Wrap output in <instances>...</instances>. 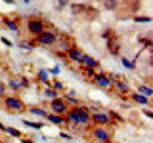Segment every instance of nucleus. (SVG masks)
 Listing matches in <instances>:
<instances>
[{
  "instance_id": "f8f14e48",
  "label": "nucleus",
  "mask_w": 153,
  "mask_h": 143,
  "mask_svg": "<svg viewBox=\"0 0 153 143\" xmlns=\"http://www.w3.org/2000/svg\"><path fill=\"white\" fill-rule=\"evenodd\" d=\"M107 52L111 55H119V54H121V42H119L117 36H113V38L107 40Z\"/></svg>"
},
{
  "instance_id": "37998d69",
  "label": "nucleus",
  "mask_w": 153,
  "mask_h": 143,
  "mask_svg": "<svg viewBox=\"0 0 153 143\" xmlns=\"http://www.w3.org/2000/svg\"><path fill=\"white\" fill-rule=\"evenodd\" d=\"M4 2H6V4H13V2H16V0H4Z\"/></svg>"
},
{
  "instance_id": "f704fd0d",
  "label": "nucleus",
  "mask_w": 153,
  "mask_h": 143,
  "mask_svg": "<svg viewBox=\"0 0 153 143\" xmlns=\"http://www.w3.org/2000/svg\"><path fill=\"white\" fill-rule=\"evenodd\" d=\"M102 36L105 38V40H109V38H113L115 35H113V31H111V29H107V31H105V32H103V35H102Z\"/></svg>"
},
{
  "instance_id": "a19ab883",
  "label": "nucleus",
  "mask_w": 153,
  "mask_h": 143,
  "mask_svg": "<svg viewBox=\"0 0 153 143\" xmlns=\"http://www.w3.org/2000/svg\"><path fill=\"white\" fill-rule=\"evenodd\" d=\"M19 139H21L23 143H35V141H31V139H25V137H23V136H21V137H19Z\"/></svg>"
},
{
  "instance_id": "ea45409f",
  "label": "nucleus",
  "mask_w": 153,
  "mask_h": 143,
  "mask_svg": "<svg viewBox=\"0 0 153 143\" xmlns=\"http://www.w3.org/2000/svg\"><path fill=\"white\" fill-rule=\"evenodd\" d=\"M143 114H146V116H147V118H153V113L149 111V109H146V111H143Z\"/></svg>"
},
{
  "instance_id": "e433bc0d",
  "label": "nucleus",
  "mask_w": 153,
  "mask_h": 143,
  "mask_svg": "<svg viewBox=\"0 0 153 143\" xmlns=\"http://www.w3.org/2000/svg\"><path fill=\"white\" fill-rule=\"evenodd\" d=\"M59 137H61V139H65V141L73 139V137H71V133H67V132H61V133H59Z\"/></svg>"
},
{
  "instance_id": "412c9836",
  "label": "nucleus",
  "mask_w": 153,
  "mask_h": 143,
  "mask_svg": "<svg viewBox=\"0 0 153 143\" xmlns=\"http://www.w3.org/2000/svg\"><path fill=\"white\" fill-rule=\"evenodd\" d=\"M82 15H84L86 19H96V17L100 15V12H98L96 8H90V6H86V10H84V13H82Z\"/></svg>"
},
{
  "instance_id": "9b49d317",
  "label": "nucleus",
  "mask_w": 153,
  "mask_h": 143,
  "mask_svg": "<svg viewBox=\"0 0 153 143\" xmlns=\"http://www.w3.org/2000/svg\"><path fill=\"white\" fill-rule=\"evenodd\" d=\"M111 88H113V90H117L119 94H124V95H126V94H130V86H128V82H126V80H123L121 76H117V78L113 80Z\"/></svg>"
},
{
  "instance_id": "bb28decb",
  "label": "nucleus",
  "mask_w": 153,
  "mask_h": 143,
  "mask_svg": "<svg viewBox=\"0 0 153 143\" xmlns=\"http://www.w3.org/2000/svg\"><path fill=\"white\" fill-rule=\"evenodd\" d=\"M132 21H136V23H151V17L149 15H134Z\"/></svg>"
},
{
  "instance_id": "5701e85b",
  "label": "nucleus",
  "mask_w": 153,
  "mask_h": 143,
  "mask_svg": "<svg viewBox=\"0 0 153 143\" xmlns=\"http://www.w3.org/2000/svg\"><path fill=\"white\" fill-rule=\"evenodd\" d=\"M38 80H40L42 84H50V73H48V71H38Z\"/></svg>"
},
{
  "instance_id": "39448f33",
  "label": "nucleus",
  "mask_w": 153,
  "mask_h": 143,
  "mask_svg": "<svg viewBox=\"0 0 153 143\" xmlns=\"http://www.w3.org/2000/svg\"><path fill=\"white\" fill-rule=\"evenodd\" d=\"M46 29V23L42 21V19H38V17H31L27 21V32L31 36H36L38 32H42Z\"/></svg>"
},
{
  "instance_id": "c9c22d12",
  "label": "nucleus",
  "mask_w": 153,
  "mask_h": 143,
  "mask_svg": "<svg viewBox=\"0 0 153 143\" xmlns=\"http://www.w3.org/2000/svg\"><path fill=\"white\" fill-rule=\"evenodd\" d=\"M4 95H6V84H4V82H0V99H2Z\"/></svg>"
},
{
  "instance_id": "473e14b6",
  "label": "nucleus",
  "mask_w": 153,
  "mask_h": 143,
  "mask_svg": "<svg viewBox=\"0 0 153 143\" xmlns=\"http://www.w3.org/2000/svg\"><path fill=\"white\" fill-rule=\"evenodd\" d=\"M88 111H90V113L102 111V105H100V103H92V105H88Z\"/></svg>"
},
{
  "instance_id": "6e6552de",
  "label": "nucleus",
  "mask_w": 153,
  "mask_h": 143,
  "mask_svg": "<svg viewBox=\"0 0 153 143\" xmlns=\"http://www.w3.org/2000/svg\"><path fill=\"white\" fill-rule=\"evenodd\" d=\"M92 80H94V84L98 86V88L111 90V84H113V80H111V76H109L107 73H96Z\"/></svg>"
},
{
  "instance_id": "f3484780",
  "label": "nucleus",
  "mask_w": 153,
  "mask_h": 143,
  "mask_svg": "<svg viewBox=\"0 0 153 143\" xmlns=\"http://www.w3.org/2000/svg\"><path fill=\"white\" fill-rule=\"evenodd\" d=\"M84 10H86V4H71V13H73L75 17L82 15Z\"/></svg>"
},
{
  "instance_id": "58836bf2",
  "label": "nucleus",
  "mask_w": 153,
  "mask_h": 143,
  "mask_svg": "<svg viewBox=\"0 0 153 143\" xmlns=\"http://www.w3.org/2000/svg\"><path fill=\"white\" fill-rule=\"evenodd\" d=\"M0 40H2V44H4V46H12V40H8L6 36H2Z\"/></svg>"
},
{
  "instance_id": "423d86ee",
  "label": "nucleus",
  "mask_w": 153,
  "mask_h": 143,
  "mask_svg": "<svg viewBox=\"0 0 153 143\" xmlns=\"http://www.w3.org/2000/svg\"><path fill=\"white\" fill-rule=\"evenodd\" d=\"M90 124H96V126H109V124H111V116H109V113H103V111L90 113Z\"/></svg>"
},
{
  "instance_id": "1a4fd4ad",
  "label": "nucleus",
  "mask_w": 153,
  "mask_h": 143,
  "mask_svg": "<svg viewBox=\"0 0 153 143\" xmlns=\"http://www.w3.org/2000/svg\"><path fill=\"white\" fill-rule=\"evenodd\" d=\"M82 55H84V52L80 50V48H76V46H71L69 50H65V57L69 61H73V63H80Z\"/></svg>"
},
{
  "instance_id": "c756f323",
  "label": "nucleus",
  "mask_w": 153,
  "mask_h": 143,
  "mask_svg": "<svg viewBox=\"0 0 153 143\" xmlns=\"http://www.w3.org/2000/svg\"><path fill=\"white\" fill-rule=\"evenodd\" d=\"M21 48H23V50H35V48H36V44H35V42H29V40H25V42H21Z\"/></svg>"
},
{
  "instance_id": "c03bdc74",
  "label": "nucleus",
  "mask_w": 153,
  "mask_h": 143,
  "mask_svg": "<svg viewBox=\"0 0 153 143\" xmlns=\"http://www.w3.org/2000/svg\"><path fill=\"white\" fill-rule=\"evenodd\" d=\"M23 2H25V4H31V0H23Z\"/></svg>"
},
{
  "instance_id": "7ed1b4c3",
  "label": "nucleus",
  "mask_w": 153,
  "mask_h": 143,
  "mask_svg": "<svg viewBox=\"0 0 153 143\" xmlns=\"http://www.w3.org/2000/svg\"><path fill=\"white\" fill-rule=\"evenodd\" d=\"M111 136L113 132L109 130V126H92L90 130V137L96 141V143H111Z\"/></svg>"
},
{
  "instance_id": "a878e982",
  "label": "nucleus",
  "mask_w": 153,
  "mask_h": 143,
  "mask_svg": "<svg viewBox=\"0 0 153 143\" xmlns=\"http://www.w3.org/2000/svg\"><path fill=\"white\" fill-rule=\"evenodd\" d=\"M27 128H35V130H40V128H44V122H31V120H23Z\"/></svg>"
},
{
  "instance_id": "6ab92c4d",
  "label": "nucleus",
  "mask_w": 153,
  "mask_h": 143,
  "mask_svg": "<svg viewBox=\"0 0 153 143\" xmlns=\"http://www.w3.org/2000/svg\"><path fill=\"white\" fill-rule=\"evenodd\" d=\"M132 99H134L136 103H140V105H149V97L142 95L140 92H134V94H132Z\"/></svg>"
},
{
  "instance_id": "393cba45",
  "label": "nucleus",
  "mask_w": 153,
  "mask_h": 143,
  "mask_svg": "<svg viewBox=\"0 0 153 143\" xmlns=\"http://www.w3.org/2000/svg\"><path fill=\"white\" fill-rule=\"evenodd\" d=\"M121 63H123V67H124V69H130V71H134V69H136V63H134L132 59H126V57H123V59H121Z\"/></svg>"
},
{
  "instance_id": "4c0bfd02",
  "label": "nucleus",
  "mask_w": 153,
  "mask_h": 143,
  "mask_svg": "<svg viewBox=\"0 0 153 143\" xmlns=\"http://www.w3.org/2000/svg\"><path fill=\"white\" fill-rule=\"evenodd\" d=\"M48 73H50V74H57V73H59V67H57V65H56V67H52Z\"/></svg>"
},
{
  "instance_id": "9d476101",
  "label": "nucleus",
  "mask_w": 153,
  "mask_h": 143,
  "mask_svg": "<svg viewBox=\"0 0 153 143\" xmlns=\"http://www.w3.org/2000/svg\"><path fill=\"white\" fill-rule=\"evenodd\" d=\"M27 86H29V78L27 76H19V78H10L6 88H10V90H23V88H27Z\"/></svg>"
},
{
  "instance_id": "f03ea898",
  "label": "nucleus",
  "mask_w": 153,
  "mask_h": 143,
  "mask_svg": "<svg viewBox=\"0 0 153 143\" xmlns=\"http://www.w3.org/2000/svg\"><path fill=\"white\" fill-rule=\"evenodd\" d=\"M33 42L38 46H44V48H50V46H56L57 42V32L50 31V29H44L42 32H38L36 36H33Z\"/></svg>"
},
{
  "instance_id": "a211bd4d",
  "label": "nucleus",
  "mask_w": 153,
  "mask_h": 143,
  "mask_svg": "<svg viewBox=\"0 0 153 143\" xmlns=\"http://www.w3.org/2000/svg\"><path fill=\"white\" fill-rule=\"evenodd\" d=\"M42 95H44L46 99H54V97H57V92H56L54 88H52L50 84H46V86H44V90H42Z\"/></svg>"
},
{
  "instance_id": "2eb2a0df",
  "label": "nucleus",
  "mask_w": 153,
  "mask_h": 143,
  "mask_svg": "<svg viewBox=\"0 0 153 143\" xmlns=\"http://www.w3.org/2000/svg\"><path fill=\"white\" fill-rule=\"evenodd\" d=\"M2 23H4V25H6L12 32H17V31H19V23L13 21V19H10V17H2Z\"/></svg>"
},
{
  "instance_id": "c85d7f7f",
  "label": "nucleus",
  "mask_w": 153,
  "mask_h": 143,
  "mask_svg": "<svg viewBox=\"0 0 153 143\" xmlns=\"http://www.w3.org/2000/svg\"><path fill=\"white\" fill-rule=\"evenodd\" d=\"M4 132H6V133H10V136H12V137H17V139H19V137L23 136V133L19 132V130H16V128H6V130H4Z\"/></svg>"
},
{
  "instance_id": "aec40b11",
  "label": "nucleus",
  "mask_w": 153,
  "mask_h": 143,
  "mask_svg": "<svg viewBox=\"0 0 153 143\" xmlns=\"http://www.w3.org/2000/svg\"><path fill=\"white\" fill-rule=\"evenodd\" d=\"M138 92H140L142 95H146V97H151V95H153V88L147 86V84H140V86H138Z\"/></svg>"
},
{
  "instance_id": "72a5a7b5",
  "label": "nucleus",
  "mask_w": 153,
  "mask_h": 143,
  "mask_svg": "<svg viewBox=\"0 0 153 143\" xmlns=\"http://www.w3.org/2000/svg\"><path fill=\"white\" fill-rule=\"evenodd\" d=\"M71 0H57V10H63L65 6H69Z\"/></svg>"
},
{
  "instance_id": "f257e3e1",
  "label": "nucleus",
  "mask_w": 153,
  "mask_h": 143,
  "mask_svg": "<svg viewBox=\"0 0 153 143\" xmlns=\"http://www.w3.org/2000/svg\"><path fill=\"white\" fill-rule=\"evenodd\" d=\"M63 124L71 128H79V126H88L90 124V111L84 105H73V109H67V113L63 114Z\"/></svg>"
},
{
  "instance_id": "4be33fe9",
  "label": "nucleus",
  "mask_w": 153,
  "mask_h": 143,
  "mask_svg": "<svg viewBox=\"0 0 153 143\" xmlns=\"http://www.w3.org/2000/svg\"><path fill=\"white\" fill-rule=\"evenodd\" d=\"M103 8L109 12H115L119 8V0H103Z\"/></svg>"
},
{
  "instance_id": "dca6fc26",
  "label": "nucleus",
  "mask_w": 153,
  "mask_h": 143,
  "mask_svg": "<svg viewBox=\"0 0 153 143\" xmlns=\"http://www.w3.org/2000/svg\"><path fill=\"white\" fill-rule=\"evenodd\" d=\"M63 99H65V103L67 105H79V97H76V95H75V92H73V90H69V92H65V95H63Z\"/></svg>"
},
{
  "instance_id": "7c9ffc66",
  "label": "nucleus",
  "mask_w": 153,
  "mask_h": 143,
  "mask_svg": "<svg viewBox=\"0 0 153 143\" xmlns=\"http://www.w3.org/2000/svg\"><path fill=\"white\" fill-rule=\"evenodd\" d=\"M138 42H140L143 48H151V40H149L147 36H146V38H143V36H142V38H138Z\"/></svg>"
},
{
  "instance_id": "2f4dec72",
  "label": "nucleus",
  "mask_w": 153,
  "mask_h": 143,
  "mask_svg": "<svg viewBox=\"0 0 153 143\" xmlns=\"http://www.w3.org/2000/svg\"><path fill=\"white\" fill-rule=\"evenodd\" d=\"M50 86L56 90V92H59V90H63V82H59V80H54V82H50Z\"/></svg>"
},
{
  "instance_id": "b1692460",
  "label": "nucleus",
  "mask_w": 153,
  "mask_h": 143,
  "mask_svg": "<svg viewBox=\"0 0 153 143\" xmlns=\"http://www.w3.org/2000/svg\"><path fill=\"white\" fill-rule=\"evenodd\" d=\"M29 113L35 114V116H46V109H40V107H29Z\"/></svg>"
},
{
  "instance_id": "ddd939ff",
  "label": "nucleus",
  "mask_w": 153,
  "mask_h": 143,
  "mask_svg": "<svg viewBox=\"0 0 153 143\" xmlns=\"http://www.w3.org/2000/svg\"><path fill=\"white\" fill-rule=\"evenodd\" d=\"M80 65H82V67H90V69H96V71L100 69V61L94 59L92 55H86V54L82 55V59H80Z\"/></svg>"
},
{
  "instance_id": "79ce46f5",
  "label": "nucleus",
  "mask_w": 153,
  "mask_h": 143,
  "mask_svg": "<svg viewBox=\"0 0 153 143\" xmlns=\"http://www.w3.org/2000/svg\"><path fill=\"white\" fill-rule=\"evenodd\" d=\"M4 130H6V126H4V124L0 122V132H4Z\"/></svg>"
},
{
  "instance_id": "cd10ccee",
  "label": "nucleus",
  "mask_w": 153,
  "mask_h": 143,
  "mask_svg": "<svg viewBox=\"0 0 153 143\" xmlns=\"http://www.w3.org/2000/svg\"><path fill=\"white\" fill-rule=\"evenodd\" d=\"M98 73L96 69H90V67H82V74L86 76V78H94V74Z\"/></svg>"
},
{
  "instance_id": "0eeeda50",
  "label": "nucleus",
  "mask_w": 153,
  "mask_h": 143,
  "mask_svg": "<svg viewBox=\"0 0 153 143\" xmlns=\"http://www.w3.org/2000/svg\"><path fill=\"white\" fill-rule=\"evenodd\" d=\"M48 107H50V111L52 113H56V114H65L67 113V109H69V105L65 103V99L63 97H54V99H50V103H48Z\"/></svg>"
},
{
  "instance_id": "20e7f679",
  "label": "nucleus",
  "mask_w": 153,
  "mask_h": 143,
  "mask_svg": "<svg viewBox=\"0 0 153 143\" xmlns=\"http://www.w3.org/2000/svg\"><path fill=\"white\" fill-rule=\"evenodd\" d=\"M2 105H4V109L10 111V113H21L23 109H25V103H23L17 95H4Z\"/></svg>"
},
{
  "instance_id": "4468645a",
  "label": "nucleus",
  "mask_w": 153,
  "mask_h": 143,
  "mask_svg": "<svg viewBox=\"0 0 153 143\" xmlns=\"http://www.w3.org/2000/svg\"><path fill=\"white\" fill-rule=\"evenodd\" d=\"M46 120L48 122H52V124H56V126H61L63 124V114H56V113H46Z\"/></svg>"
}]
</instances>
